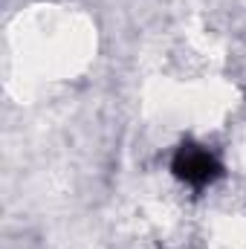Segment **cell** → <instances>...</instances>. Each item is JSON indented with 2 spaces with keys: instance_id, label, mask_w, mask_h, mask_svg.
<instances>
[{
  "instance_id": "1",
  "label": "cell",
  "mask_w": 246,
  "mask_h": 249,
  "mask_svg": "<svg viewBox=\"0 0 246 249\" xmlns=\"http://www.w3.org/2000/svg\"><path fill=\"white\" fill-rule=\"evenodd\" d=\"M177 171L188 183H209L214 174V160L200 148H185L177 157Z\"/></svg>"
}]
</instances>
